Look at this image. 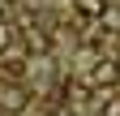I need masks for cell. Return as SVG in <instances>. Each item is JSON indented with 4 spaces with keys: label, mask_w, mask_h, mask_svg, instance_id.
<instances>
[{
    "label": "cell",
    "mask_w": 120,
    "mask_h": 116,
    "mask_svg": "<svg viewBox=\"0 0 120 116\" xmlns=\"http://www.w3.org/2000/svg\"><path fill=\"white\" fill-rule=\"evenodd\" d=\"M30 90L22 82H0V116H26Z\"/></svg>",
    "instance_id": "1"
},
{
    "label": "cell",
    "mask_w": 120,
    "mask_h": 116,
    "mask_svg": "<svg viewBox=\"0 0 120 116\" xmlns=\"http://www.w3.org/2000/svg\"><path fill=\"white\" fill-rule=\"evenodd\" d=\"M86 82L90 86H116V56H99V60L90 65Z\"/></svg>",
    "instance_id": "2"
},
{
    "label": "cell",
    "mask_w": 120,
    "mask_h": 116,
    "mask_svg": "<svg viewBox=\"0 0 120 116\" xmlns=\"http://www.w3.org/2000/svg\"><path fill=\"white\" fill-rule=\"evenodd\" d=\"M64 99H69V108H86L90 99H94V86H90L86 77H82V82H69V86H64Z\"/></svg>",
    "instance_id": "3"
},
{
    "label": "cell",
    "mask_w": 120,
    "mask_h": 116,
    "mask_svg": "<svg viewBox=\"0 0 120 116\" xmlns=\"http://www.w3.org/2000/svg\"><path fill=\"white\" fill-rule=\"evenodd\" d=\"M73 13L86 22H99V17H107V4L103 0H73Z\"/></svg>",
    "instance_id": "4"
},
{
    "label": "cell",
    "mask_w": 120,
    "mask_h": 116,
    "mask_svg": "<svg viewBox=\"0 0 120 116\" xmlns=\"http://www.w3.org/2000/svg\"><path fill=\"white\" fill-rule=\"evenodd\" d=\"M47 116H77V112H73V108H64V103H60V108H52Z\"/></svg>",
    "instance_id": "5"
},
{
    "label": "cell",
    "mask_w": 120,
    "mask_h": 116,
    "mask_svg": "<svg viewBox=\"0 0 120 116\" xmlns=\"http://www.w3.org/2000/svg\"><path fill=\"white\" fill-rule=\"evenodd\" d=\"M116 86H120V56H116Z\"/></svg>",
    "instance_id": "6"
}]
</instances>
